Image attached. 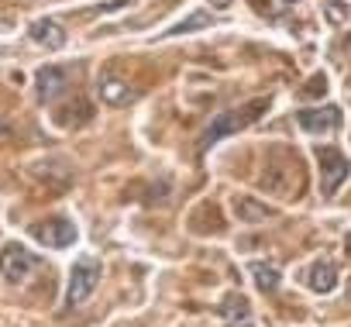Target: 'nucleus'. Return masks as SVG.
<instances>
[{"mask_svg":"<svg viewBox=\"0 0 351 327\" xmlns=\"http://www.w3.org/2000/svg\"><path fill=\"white\" fill-rule=\"evenodd\" d=\"M265 107H269V100H265V97H255V100H248L245 107L221 110V114L204 128V134H200V152H207L210 145H217V141L228 138V134H238L241 128H252V124L265 114Z\"/></svg>","mask_w":351,"mask_h":327,"instance_id":"nucleus-1","label":"nucleus"},{"mask_svg":"<svg viewBox=\"0 0 351 327\" xmlns=\"http://www.w3.org/2000/svg\"><path fill=\"white\" fill-rule=\"evenodd\" d=\"M97 282H100V265H97V258H80V262L73 265V272H69L66 310H73V306L86 303V300H90V293L97 289Z\"/></svg>","mask_w":351,"mask_h":327,"instance_id":"nucleus-2","label":"nucleus"},{"mask_svg":"<svg viewBox=\"0 0 351 327\" xmlns=\"http://www.w3.org/2000/svg\"><path fill=\"white\" fill-rule=\"evenodd\" d=\"M317 158H320V190H324V197H334L337 186L351 173V162L337 148H330V145L327 148H317Z\"/></svg>","mask_w":351,"mask_h":327,"instance_id":"nucleus-3","label":"nucleus"},{"mask_svg":"<svg viewBox=\"0 0 351 327\" xmlns=\"http://www.w3.org/2000/svg\"><path fill=\"white\" fill-rule=\"evenodd\" d=\"M35 265H38V258H35L28 248H21V245H8L4 252H0V272H4L8 282L28 279V272H32Z\"/></svg>","mask_w":351,"mask_h":327,"instance_id":"nucleus-4","label":"nucleus"},{"mask_svg":"<svg viewBox=\"0 0 351 327\" xmlns=\"http://www.w3.org/2000/svg\"><path fill=\"white\" fill-rule=\"evenodd\" d=\"M296 124L306 134H327V131L341 128V110L337 107H306L296 114Z\"/></svg>","mask_w":351,"mask_h":327,"instance_id":"nucleus-5","label":"nucleus"},{"mask_svg":"<svg viewBox=\"0 0 351 327\" xmlns=\"http://www.w3.org/2000/svg\"><path fill=\"white\" fill-rule=\"evenodd\" d=\"M32 234H35L42 245H49V248H69V245L76 241V224L66 221V217H52V221L38 224Z\"/></svg>","mask_w":351,"mask_h":327,"instance_id":"nucleus-6","label":"nucleus"},{"mask_svg":"<svg viewBox=\"0 0 351 327\" xmlns=\"http://www.w3.org/2000/svg\"><path fill=\"white\" fill-rule=\"evenodd\" d=\"M97 93H100V100H104L107 107H124V104L138 100V90H134L131 83H124L121 76H100Z\"/></svg>","mask_w":351,"mask_h":327,"instance_id":"nucleus-7","label":"nucleus"},{"mask_svg":"<svg viewBox=\"0 0 351 327\" xmlns=\"http://www.w3.org/2000/svg\"><path fill=\"white\" fill-rule=\"evenodd\" d=\"M35 83H38V100H42V104L59 100V97L66 93V86H69L62 66H45V69H38V80H35Z\"/></svg>","mask_w":351,"mask_h":327,"instance_id":"nucleus-8","label":"nucleus"},{"mask_svg":"<svg viewBox=\"0 0 351 327\" xmlns=\"http://www.w3.org/2000/svg\"><path fill=\"white\" fill-rule=\"evenodd\" d=\"M217 313H221V320H224L228 327H252V306H248V300H245L241 293H228V296L221 300Z\"/></svg>","mask_w":351,"mask_h":327,"instance_id":"nucleus-9","label":"nucleus"},{"mask_svg":"<svg viewBox=\"0 0 351 327\" xmlns=\"http://www.w3.org/2000/svg\"><path fill=\"white\" fill-rule=\"evenodd\" d=\"M32 38L38 42V45H45V49H62L66 45V28L59 25V21H52V18H42V21H35L32 25Z\"/></svg>","mask_w":351,"mask_h":327,"instance_id":"nucleus-10","label":"nucleus"},{"mask_svg":"<svg viewBox=\"0 0 351 327\" xmlns=\"http://www.w3.org/2000/svg\"><path fill=\"white\" fill-rule=\"evenodd\" d=\"M306 282H310V289H317V293H330V289L337 286V265H334L330 258L313 262V265H310Z\"/></svg>","mask_w":351,"mask_h":327,"instance_id":"nucleus-11","label":"nucleus"},{"mask_svg":"<svg viewBox=\"0 0 351 327\" xmlns=\"http://www.w3.org/2000/svg\"><path fill=\"white\" fill-rule=\"evenodd\" d=\"M234 214H238L245 224H262V221L272 217V207H265V204H258V200H252V197H238V200H234Z\"/></svg>","mask_w":351,"mask_h":327,"instance_id":"nucleus-12","label":"nucleus"},{"mask_svg":"<svg viewBox=\"0 0 351 327\" xmlns=\"http://www.w3.org/2000/svg\"><path fill=\"white\" fill-rule=\"evenodd\" d=\"M248 272H252V279H255V286H258L262 293H276V289H279V282H282L279 269H276V265H269V262H252V265H248Z\"/></svg>","mask_w":351,"mask_h":327,"instance_id":"nucleus-13","label":"nucleus"},{"mask_svg":"<svg viewBox=\"0 0 351 327\" xmlns=\"http://www.w3.org/2000/svg\"><path fill=\"white\" fill-rule=\"evenodd\" d=\"M293 4H300V0H252V8L258 11V14H269V18H279L286 8H293Z\"/></svg>","mask_w":351,"mask_h":327,"instance_id":"nucleus-14","label":"nucleus"},{"mask_svg":"<svg viewBox=\"0 0 351 327\" xmlns=\"http://www.w3.org/2000/svg\"><path fill=\"white\" fill-rule=\"evenodd\" d=\"M207 21H210V14H207V11H197V14H190V18H186L183 25H176V28H169L165 35H183V32H197V28H204Z\"/></svg>","mask_w":351,"mask_h":327,"instance_id":"nucleus-15","label":"nucleus"},{"mask_svg":"<svg viewBox=\"0 0 351 327\" xmlns=\"http://www.w3.org/2000/svg\"><path fill=\"white\" fill-rule=\"evenodd\" d=\"M324 90H327V76H313V83H310L303 93H306V97H320Z\"/></svg>","mask_w":351,"mask_h":327,"instance_id":"nucleus-16","label":"nucleus"},{"mask_svg":"<svg viewBox=\"0 0 351 327\" xmlns=\"http://www.w3.org/2000/svg\"><path fill=\"white\" fill-rule=\"evenodd\" d=\"M324 4L330 8V14H334V21H341V18H344V8L337 4V0H324Z\"/></svg>","mask_w":351,"mask_h":327,"instance_id":"nucleus-17","label":"nucleus"},{"mask_svg":"<svg viewBox=\"0 0 351 327\" xmlns=\"http://www.w3.org/2000/svg\"><path fill=\"white\" fill-rule=\"evenodd\" d=\"M8 134H11V128H8V121H0V145L8 141Z\"/></svg>","mask_w":351,"mask_h":327,"instance_id":"nucleus-18","label":"nucleus"},{"mask_svg":"<svg viewBox=\"0 0 351 327\" xmlns=\"http://www.w3.org/2000/svg\"><path fill=\"white\" fill-rule=\"evenodd\" d=\"M210 4H214V8H228V4H231V0H210Z\"/></svg>","mask_w":351,"mask_h":327,"instance_id":"nucleus-19","label":"nucleus"},{"mask_svg":"<svg viewBox=\"0 0 351 327\" xmlns=\"http://www.w3.org/2000/svg\"><path fill=\"white\" fill-rule=\"evenodd\" d=\"M348 255H351V238H348Z\"/></svg>","mask_w":351,"mask_h":327,"instance_id":"nucleus-20","label":"nucleus"}]
</instances>
